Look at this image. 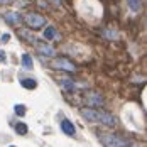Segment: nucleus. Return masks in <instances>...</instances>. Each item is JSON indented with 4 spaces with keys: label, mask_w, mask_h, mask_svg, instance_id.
I'll list each match as a JSON object with an SVG mask.
<instances>
[{
    "label": "nucleus",
    "mask_w": 147,
    "mask_h": 147,
    "mask_svg": "<svg viewBox=\"0 0 147 147\" xmlns=\"http://www.w3.org/2000/svg\"><path fill=\"white\" fill-rule=\"evenodd\" d=\"M9 147H15V146H9Z\"/></svg>",
    "instance_id": "nucleus-21"
},
{
    "label": "nucleus",
    "mask_w": 147,
    "mask_h": 147,
    "mask_svg": "<svg viewBox=\"0 0 147 147\" xmlns=\"http://www.w3.org/2000/svg\"><path fill=\"white\" fill-rule=\"evenodd\" d=\"M14 0H0V5H9V3H12Z\"/></svg>",
    "instance_id": "nucleus-19"
},
{
    "label": "nucleus",
    "mask_w": 147,
    "mask_h": 147,
    "mask_svg": "<svg viewBox=\"0 0 147 147\" xmlns=\"http://www.w3.org/2000/svg\"><path fill=\"white\" fill-rule=\"evenodd\" d=\"M80 113L90 123H100V125H107V127H117L118 123V118L105 110H95V108L85 107L80 110Z\"/></svg>",
    "instance_id": "nucleus-1"
},
{
    "label": "nucleus",
    "mask_w": 147,
    "mask_h": 147,
    "mask_svg": "<svg viewBox=\"0 0 147 147\" xmlns=\"http://www.w3.org/2000/svg\"><path fill=\"white\" fill-rule=\"evenodd\" d=\"M98 137L105 147H132V142L127 137L117 134H98Z\"/></svg>",
    "instance_id": "nucleus-2"
},
{
    "label": "nucleus",
    "mask_w": 147,
    "mask_h": 147,
    "mask_svg": "<svg viewBox=\"0 0 147 147\" xmlns=\"http://www.w3.org/2000/svg\"><path fill=\"white\" fill-rule=\"evenodd\" d=\"M103 36H107L108 39H118V34L117 32H113V30H105Z\"/></svg>",
    "instance_id": "nucleus-16"
},
{
    "label": "nucleus",
    "mask_w": 147,
    "mask_h": 147,
    "mask_svg": "<svg viewBox=\"0 0 147 147\" xmlns=\"http://www.w3.org/2000/svg\"><path fill=\"white\" fill-rule=\"evenodd\" d=\"M22 20L27 24V27L32 30H37V29H42L46 26V19L44 15L37 14V12H27L26 15H22Z\"/></svg>",
    "instance_id": "nucleus-3"
},
{
    "label": "nucleus",
    "mask_w": 147,
    "mask_h": 147,
    "mask_svg": "<svg viewBox=\"0 0 147 147\" xmlns=\"http://www.w3.org/2000/svg\"><path fill=\"white\" fill-rule=\"evenodd\" d=\"M3 59H5V53H3V51H0V61H3Z\"/></svg>",
    "instance_id": "nucleus-20"
},
{
    "label": "nucleus",
    "mask_w": 147,
    "mask_h": 147,
    "mask_svg": "<svg viewBox=\"0 0 147 147\" xmlns=\"http://www.w3.org/2000/svg\"><path fill=\"white\" fill-rule=\"evenodd\" d=\"M19 36L22 37V39H26V41H29V42H36V39H34V36L30 34L29 30H22V29H19Z\"/></svg>",
    "instance_id": "nucleus-13"
},
{
    "label": "nucleus",
    "mask_w": 147,
    "mask_h": 147,
    "mask_svg": "<svg viewBox=\"0 0 147 147\" xmlns=\"http://www.w3.org/2000/svg\"><path fill=\"white\" fill-rule=\"evenodd\" d=\"M83 102L85 105H88V108H102L105 105V98L96 91H86L83 96Z\"/></svg>",
    "instance_id": "nucleus-5"
},
{
    "label": "nucleus",
    "mask_w": 147,
    "mask_h": 147,
    "mask_svg": "<svg viewBox=\"0 0 147 147\" xmlns=\"http://www.w3.org/2000/svg\"><path fill=\"white\" fill-rule=\"evenodd\" d=\"M26 107L24 105H15L14 107V112H15V115H19V117H22V115H26Z\"/></svg>",
    "instance_id": "nucleus-15"
},
{
    "label": "nucleus",
    "mask_w": 147,
    "mask_h": 147,
    "mask_svg": "<svg viewBox=\"0 0 147 147\" xmlns=\"http://www.w3.org/2000/svg\"><path fill=\"white\" fill-rule=\"evenodd\" d=\"M9 39H10L9 34H3V36H2V42H9Z\"/></svg>",
    "instance_id": "nucleus-18"
},
{
    "label": "nucleus",
    "mask_w": 147,
    "mask_h": 147,
    "mask_svg": "<svg viewBox=\"0 0 147 147\" xmlns=\"http://www.w3.org/2000/svg\"><path fill=\"white\" fill-rule=\"evenodd\" d=\"M34 46H36V49H37L42 56H46V58H53V56H54V47H53L51 44H47V42H41V41H36Z\"/></svg>",
    "instance_id": "nucleus-6"
},
{
    "label": "nucleus",
    "mask_w": 147,
    "mask_h": 147,
    "mask_svg": "<svg viewBox=\"0 0 147 147\" xmlns=\"http://www.w3.org/2000/svg\"><path fill=\"white\" fill-rule=\"evenodd\" d=\"M20 63H22V66L26 68V69H32V58H30L29 54H22V58H20Z\"/></svg>",
    "instance_id": "nucleus-11"
},
{
    "label": "nucleus",
    "mask_w": 147,
    "mask_h": 147,
    "mask_svg": "<svg viewBox=\"0 0 147 147\" xmlns=\"http://www.w3.org/2000/svg\"><path fill=\"white\" fill-rule=\"evenodd\" d=\"M61 85H63L64 90H74L76 88V85H74L71 80H68V78H66V80H61Z\"/></svg>",
    "instance_id": "nucleus-14"
},
{
    "label": "nucleus",
    "mask_w": 147,
    "mask_h": 147,
    "mask_svg": "<svg viewBox=\"0 0 147 147\" xmlns=\"http://www.w3.org/2000/svg\"><path fill=\"white\" fill-rule=\"evenodd\" d=\"M51 68L58 69V71H68V73H74L78 68L73 61H69L68 58H54L51 61Z\"/></svg>",
    "instance_id": "nucleus-4"
},
{
    "label": "nucleus",
    "mask_w": 147,
    "mask_h": 147,
    "mask_svg": "<svg viewBox=\"0 0 147 147\" xmlns=\"http://www.w3.org/2000/svg\"><path fill=\"white\" fill-rule=\"evenodd\" d=\"M61 130L66 134V135H71V137H73L74 134H76V129H74V125L71 123V122H69V120H66V118L61 122Z\"/></svg>",
    "instance_id": "nucleus-8"
},
{
    "label": "nucleus",
    "mask_w": 147,
    "mask_h": 147,
    "mask_svg": "<svg viewBox=\"0 0 147 147\" xmlns=\"http://www.w3.org/2000/svg\"><path fill=\"white\" fill-rule=\"evenodd\" d=\"M44 37L47 39V41L58 39V32H56V29H54L53 26H49V27H46V29H44Z\"/></svg>",
    "instance_id": "nucleus-9"
},
{
    "label": "nucleus",
    "mask_w": 147,
    "mask_h": 147,
    "mask_svg": "<svg viewBox=\"0 0 147 147\" xmlns=\"http://www.w3.org/2000/svg\"><path fill=\"white\" fill-rule=\"evenodd\" d=\"M129 5L132 7L134 10H140V3H139V0H129Z\"/></svg>",
    "instance_id": "nucleus-17"
},
{
    "label": "nucleus",
    "mask_w": 147,
    "mask_h": 147,
    "mask_svg": "<svg viewBox=\"0 0 147 147\" xmlns=\"http://www.w3.org/2000/svg\"><path fill=\"white\" fill-rule=\"evenodd\" d=\"M3 19H5V22L9 26H19V24H22V15L19 14V12H15V10H10V12L3 14Z\"/></svg>",
    "instance_id": "nucleus-7"
},
{
    "label": "nucleus",
    "mask_w": 147,
    "mask_h": 147,
    "mask_svg": "<svg viewBox=\"0 0 147 147\" xmlns=\"http://www.w3.org/2000/svg\"><path fill=\"white\" fill-rule=\"evenodd\" d=\"M20 85H22L24 88H27V90L37 88V81H36V80H32V78H24V80L20 81Z\"/></svg>",
    "instance_id": "nucleus-10"
},
{
    "label": "nucleus",
    "mask_w": 147,
    "mask_h": 147,
    "mask_svg": "<svg viewBox=\"0 0 147 147\" xmlns=\"http://www.w3.org/2000/svg\"><path fill=\"white\" fill-rule=\"evenodd\" d=\"M15 132L19 134V135H26V134L29 132V129H27V125L24 122H19V123H15Z\"/></svg>",
    "instance_id": "nucleus-12"
}]
</instances>
